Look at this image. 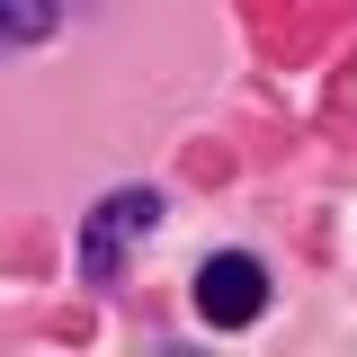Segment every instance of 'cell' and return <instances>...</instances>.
I'll list each match as a JSON object with an SVG mask.
<instances>
[{"label":"cell","instance_id":"3","mask_svg":"<svg viewBox=\"0 0 357 357\" xmlns=\"http://www.w3.org/2000/svg\"><path fill=\"white\" fill-rule=\"evenodd\" d=\"M54 18H63V0H0V54L45 45V36H54Z\"/></svg>","mask_w":357,"mask_h":357},{"label":"cell","instance_id":"1","mask_svg":"<svg viewBox=\"0 0 357 357\" xmlns=\"http://www.w3.org/2000/svg\"><path fill=\"white\" fill-rule=\"evenodd\" d=\"M197 312H206L215 331L259 321V312H268V268L250 259V250H215V259L197 268Z\"/></svg>","mask_w":357,"mask_h":357},{"label":"cell","instance_id":"2","mask_svg":"<svg viewBox=\"0 0 357 357\" xmlns=\"http://www.w3.org/2000/svg\"><path fill=\"white\" fill-rule=\"evenodd\" d=\"M152 223H161V197H152V188H116V197H98V206H89V232H81V268H89V277H107Z\"/></svg>","mask_w":357,"mask_h":357}]
</instances>
